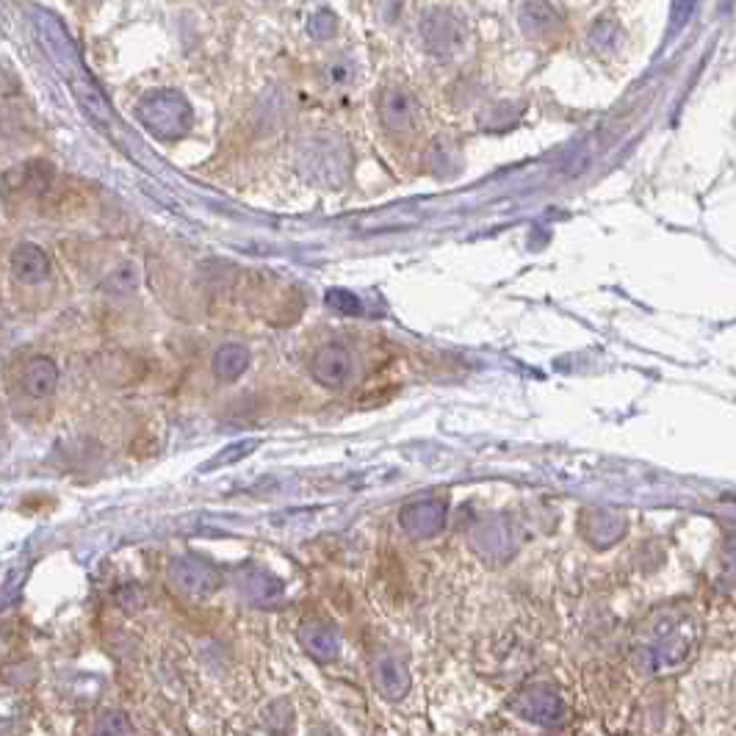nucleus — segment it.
<instances>
[{"label": "nucleus", "instance_id": "f257e3e1", "mask_svg": "<svg viewBox=\"0 0 736 736\" xmlns=\"http://www.w3.org/2000/svg\"><path fill=\"white\" fill-rule=\"evenodd\" d=\"M136 119L161 142L183 139L194 125V108L178 89H155L136 103Z\"/></svg>", "mask_w": 736, "mask_h": 736}, {"label": "nucleus", "instance_id": "f03ea898", "mask_svg": "<svg viewBox=\"0 0 736 736\" xmlns=\"http://www.w3.org/2000/svg\"><path fill=\"white\" fill-rule=\"evenodd\" d=\"M70 92L72 97H75L78 108L84 111V117H89L92 125H97L103 133H114L117 119H114L111 103H108V97L103 95V89L97 86V81L89 75V72L78 75V78H72Z\"/></svg>", "mask_w": 736, "mask_h": 736}, {"label": "nucleus", "instance_id": "7ed1b4c3", "mask_svg": "<svg viewBox=\"0 0 736 736\" xmlns=\"http://www.w3.org/2000/svg\"><path fill=\"white\" fill-rule=\"evenodd\" d=\"M310 374L313 380L324 388H341L349 374H352V355L341 344L321 346L319 352L310 360Z\"/></svg>", "mask_w": 736, "mask_h": 736}, {"label": "nucleus", "instance_id": "20e7f679", "mask_svg": "<svg viewBox=\"0 0 736 736\" xmlns=\"http://www.w3.org/2000/svg\"><path fill=\"white\" fill-rule=\"evenodd\" d=\"M50 263L48 252L36 244H20L14 247L12 258H9V274H12L14 283L20 285H39L50 277Z\"/></svg>", "mask_w": 736, "mask_h": 736}, {"label": "nucleus", "instance_id": "39448f33", "mask_svg": "<svg viewBox=\"0 0 736 736\" xmlns=\"http://www.w3.org/2000/svg\"><path fill=\"white\" fill-rule=\"evenodd\" d=\"M23 388L31 399H50L59 388V366L50 357H34L23 368Z\"/></svg>", "mask_w": 736, "mask_h": 736}, {"label": "nucleus", "instance_id": "423d86ee", "mask_svg": "<svg viewBox=\"0 0 736 736\" xmlns=\"http://www.w3.org/2000/svg\"><path fill=\"white\" fill-rule=\"evenodd\" d=\"M172 582L178 584L183 593L189 595H205L216 587L214 570L208 568L200 559L183 557L178 562H172Z\"/></svg>", "mask_w": 736, "mask_h": 736}, {"label": "nucleus", "instance_id": "0eeeda50", "mask_svg": "<svg viewBox=\"0 0 736 736\" xmlns=\"http://www.w3.org/2000/svg\"><path fill=\"white\" fill-rule=\"evenodd\" d=\"M252 363L250 349L244 344H225L216 349L214 355V377L219 382H236L241 380V374H247V368Z\"/></svg>", "mask_w": 736, "mask_h": 736}, {"label": "nucleus", "instance_id": "6e6552de", "mask_svg": "<svg viewBox=\"0 0 736 736\" xmlns=\"http://www.w3.org/2000/svg\"><path fill=\"white\" fill-rule=\"evenodd\" d=\"M261 449V440L258 438H247V440H236V443H230L225 446L222 452H216L208 463L202 465L200 474H211V471H219V468H230V465L241 463V460H247L250 454H255Z\"/></svg>", "mask_w": 736, "mask_h": 736}, {"label": "nucleus", "instance_id": "1a4fd4ad", "mask_svg": "<svg viewBox=\"0 0 736 736\" xmlns=\"http://www.w3.org/2000/svg\"><path fill=\"white\" fill-rule=\"evenodd\" d=\"M382 119L391 125V128H402L410 119V100L402 92H388L382 100Z\"/></svg>", "mask_w": 736, "mask_h": 736}, {"label": "nucleus", "instance_id": "9d476101", "mask_svg": "<svg viewBox=\"0 0 736 736\" xmlns=\"http://www.w3.org/2000/svg\"><path fill=\"white\" fill-rule=\"evenodd\" d=\"M327 305H333V308L341 310V313H355L357 299L352 297V294H346V291H330V294H327Z\"/></svg>", "mask_w": 736, "mask_h": 736}]
</instances>
